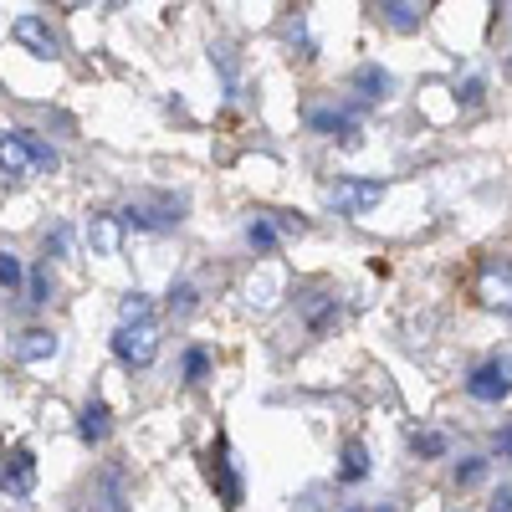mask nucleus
Segmentation results:
<instances>
[{
	"label": "nucleus",
	"instance_id": "obj_1",
	"mask_svg": "<svg viewBox=\"0 0 512 512\" xmlns=\"http://www.w3.org/2000/svg\"><path fill=\"white\" fill-rule=\"evenodd\" d=\"M118 221L123 226H139V231H169V226H180L185 221V195H139V200H128L118 210Z\"/></svg>",
	"mask_w": 512,
	"mask_h": 512
},
{
	"label": "nucleus",
	"instance_id": "obj_2",
	"mask_svg": "<svg viewBox=\"0 0 512 512\" xmlns=\"http://www.w3.org/2000/svg\"><path fill=\"white\" fill-rule=\"evenodd\" d=\"M113 354H118L123 369H149L154 354H159V323H118Z\"/></svg>",
	"mask_w": 512,
	"mask_h": 512
},
{
	"label": "nucleus",
	"instance_id": "obj_3",
	"mask_svg": "<svg viewBox=\"0 0 512 512\" xmlns=\"http://www.w3.org/2000/svg\"><path fill=\"white\" fill-rule=\"evenodd\" d=\"M466 395L482 400V405H497L512 395V354H492L482 359L472 374H466Z\"/></svg>",
	"mask_w": 512,
	"mask_h": 512
},
{
	"label": "nucleus",
	"instance_id": "obj_4",
	"mask_svg": "<svg viewBox=\"0 0 512 512\" xmlns=\"http://www.w3.org/2000/svg\"><path fill=\"white\" fill-rule=\"evenodd\" d=\"M205 477H210V487H216V497L226 502V512H236V507H241L246 487H241V472H236V461H231L226 436H216V446L205 451Z\"/></svg>",
	"mask_w": 512,
	"mask_h": 512
},
{
	"label": "nucleus",
	"instance_id": "obj_5",
	"mask_svg": "<svg viewBox=\"0 0 512 512\" xmlns=\"http://www.w3.org/2000/svg\"><path fill=\"white\" fill-rule=\"evenodd\" d=\"M472 292H477V303H482V308H502V313H512V262H502V256H487V262L477 267Z\"/></svg>",
	"mask_w": 512,
	"mask_h": 512
},
{
	"label": "nucleus",
	"instance_id": "obj_6",
	"mask_svg": "<svg viewBox=\"0 0 512 512\" xmlns=\"http://www.w3.org/2000/svg\"><path fill=\"white\" fill-rule=\"evenodd\" d=\"M379 195H384V185H374V180H338L328 190V205L338 216H364L369 205H379Z\"/></svg>",
	"mask_w": 512,
	"mask_h": 512
},
{
	"label": "nucleus",
	"instance_id": "obj_7",
	"mask_svg": "<svg viewBox=\"0 0 512 512\" xmlns=\"http://www.w3.org/2000/svg\"><path fill=\"white\" fill-rule=\"evenodd\" d=\"M338 323H344V303H338L333 292L303 297V328H308V338H328Z\"/></svg>",
	"mask_w": 512,
	"mask_h": 512
},
{
	"label": "nucleus",
	"instance_id": "obj_8",
	"mask_svg": "<svg viewBox=\"0 0 512 512\" xmlns=\"http://www.w3.org/2000/svg\"><path fill=\"white\" fill-rule=\"evenodd\" d=\"M11 36L21 41V47H31L36 57H62V41H57L52 21H41V16H21V21L11 26Z\"/></svg>",
	"mask_w": 512,
	"mask_h": 512
},
{
	"label": "nucleus",
	"instance_id": "obj_9",
	"mask_svg": "<svg viewBox=\"0 0 512 512\" xmlns=\"http://www.w3.org/2000/svg\"><path fill=\"white\" fill-rule=\"evenodd\" d=\"M31 169H36V159H31V149L21 139V128H0V175H6V180H26Z\"/></svg>",
	"mask_w": 512,
	"mask_h": 512
},
{
	"label": "nucleus",
	"instance_id": "obj_10",
	"mask_svg": "<svg viewBox=\"0 0 512 512\" xmlns=\"http://www.w3.org/2000/svg\"><path fill=\"white\" fill-rule=\"evenodd\" d=\"M0 487H6L11 497H31V487H36V461H31V446H16V451L6 456Z\"/></svg>",
	"mask_w": 512,
	"mask_h": 512
},
{
	"label": "nucleus",
	"instance_id": "obj_11",
	"mask_svg": "<svg viewBox=\"0 0 512 512\" xmlns=\"http://www.w3.org/2000/svg\"><path fill=\"white\" fill-rule=\"evenodd\" d=\"M308 128L323 139H354V113L349 108H308Z\"/></svg>",
	"mask_w": 512,
	"mask_h": 512
},
{
	"label": "nucleus",
	"instance_id": "obj_12",
	"mask_svg": "<svg viewBox=\"0 0 512 512\" xmlns=\"http://www.w3.org/2000/svg\"><path fill=\"white\" fill-rule=\"evenodd\" d=\"M93 502H98V512H123V466H118V461H108L103 472H98Z\"/></svg>",
	"mask_w": 512,
	"mask_h": 512
},
{
	"label": "nucleus",
	"instance_id": "obj_13",
	"mask_svg": "<svg viewBox=\"0 0 512 512\" xmlns=\"http://www.w3.org/2000/svg\"><path fill=\"white\" fill-rule=\"evenodd\" d=\"M57 354V333L52 328H26L16 338V359L21 364H41V359H52Z\"/></svg>",
	"mask_w": 512,
	"mask_h": 512
},
{
	"label": "nucleus",
	"instance_id": "obj_14",
	"mask_svg": "<svg viewBox=\"0 0 512 512\" xmlns=\"http://www.w3.org/2000/svg\"><path fill=\"white\" fill-rule=\"evenodd\" d=\"M77 431H82V441H88V446H103V441H108V431H113V415H108V405H103V400H88V405H82V415H77Z\"/></svg>",
	"mask_w": 512,
	"mask_h": 512
},
{
	"label": "nucleus",
	"instance_id": "obj_15",
	"mask_svg": "<svg viewBox=\"0 0 512 512\" xmlns=\"http://www.w3.org/2000/svg\"><path fill=\"white\" fill-rule=\"evenodd\" d=\"M241 303H246L251 313H267V308L277 303V277H272V272L246 277V282H241Z\"/></svg>",
	"mask_w": 512,
	"mask_h": 512
},
{
	"label": "nucleus",
	"instance_id": "obj_16",
	"mask_svg": "<svg viewBox=\"0 0 512 512\" xmlns=\"http://www.w3.org/2000/svg\"><path fill=\"white\" fill-rule=\"evenodd\" d=\"M384 26L395 31H420L425 26V6H410V0H384V6H374Z\"/></svg>",
	"mask_w": 512,
	"mask_h": 512
},
{
	"label": "nucleus",
	"instance_id": "obj_17",
	"mask_svg": "<svg viewBox=\"0 0 512 512\" xmlns=\"http://www.w3.org/2000/svg\"><path fill=\"white\" fill-rule=\"evenodd\" d=\"M277 241H282V231H277V221H272V216L246 221V246H251L256 256H272V251H277Z\"/></svg>",
	"mask_w": 512,
	"mask_h": 512
},
{
	"label": "nucleus",
	"instance_id": "obj_18",
	"mask_svg": "<svg viewBox=\"0 0 512 512\" xmlns=\"http://www.w3.org/2000/svg\"><path fill=\"white\" fill-rule=\"evenodd\" d=\"M354 88H359L369 103H379V98H390L395 82H390V72H379V67H359V72H354Z\"/></svg>",
	"mask_w": 512,
	"mask_h": 512
},
{
	"label": "nucleus",
	"instance_id": "obj_19",
	"mask_svg": "<svg viewBox=\"0 0 512 512\" xmlns=\"http://www.w3.org/2000/svg\"><path fill=\"white\" fill-rule=\"evenodd\" d=\"M52 287H57V282H52V262L31 267V277H26V292H31V297H26V303H31V308H47V303H52Z\"/></svg>",
	"mask_w": 512,
	"mask_h": 512
},
{
	"label": "nucleus",
	"instance_id": "obj_20",
	"mask_svg": "<svg viewBox=\"0 0 512 512\" xmlns=\"http://www.w3.org/2000/svg\"><path fill=\"white\" fill-rule=\"evenodd\" d=\"M410 451H415L420 461H436V456L451 451V436H446V431H415V436H410Z\"/></svg>",
	"mask_w": 512,
	"mask_h": 512
},
{
	"label": "nucleus",
	"instance_id": "obj_21",
	"mask_svg": "<svg viewBox=\"0 0 512 512\" xmlns=\"http://www.w3.org/2000/svg\"><path fill=\"white\" fill-rule=\"evenodd\" d=\"M180 374H185V384H205L210 379V349L205 344H190L185 359H180Z\"/></svg>",
	"mask_w": 512,
	"mask_h": 512
},
{
	"label": "nucleus",
	"instance_id": "obj_22",
	"mask_svg": "<svg viewBox=\"0 0 512 512\" xmlns=\"http://www.w3.org/2000/svg\"><path fill=\"white\" fill-rule=\"evenodd\" d=\"M364 472H369L364 441H344V466H338V477H344V482H364Z\"/></svg>",
	"mask_w": 512,
	"mask_h": 512
},
{
	"label": "nucleus",
	"instance_id": "obj_23",
	"mask_svg": "<svg viewBox=\"0 0 512 512\" xmlns=\"http://www.w3.org/2000/svg\"><path fill=\"white\" fill-rule=\"evenodd\" d=\"M93 251L98 256H118V216H98L93 221Z\"/></svg>",
	"mask_w": 512,
	"mask_h": 512
},
{
	"label": "nucleus",
	"instance_id": "obj_24",
	"mask_svg": "<svg viewBox=\"0 0 512 512\" xmlns=\"http://www.w3.org/2000/svg\"><path fill=\"white\" fill-rule=\"evenodd\" d=\"M21 139H26V149H31V159H36L41 175H52V169H57V149H52V144H41L31 128H21Z\"/></svg>",
	"mask_w": 512,
	"mask_h": 512
},
{
	"label": "nucleus",
	"instance_id": "obj_25",
	"mask_svg": "<svg viewBox=\"0 0 512 512\" xmlns=\"http://www.w3.org/2000/svg\"><path fill=\"white\" fill-rule=\"evenodd\" d=\"M123 323H154V303L144 292H128L123 297Z\"/></svg>",
	"mask_w": 512,
	"mask_h": 512
},
{
	"label": "nucleus",
	"instance_id": "obj_26",
	"mask_svg": "<svg viewBox=\"0 0 512 512\" xmlns=\"http://www.w3.org/2000/svg\"><path fill=\"white\" fill-rule=\"evenodd\" d=\"M26 282V267H21V256L16 251H0V287L6 292H16Z\"/></svg>",
	"mask_w": 512,
	"mask_h": 512
},
{
	"label": "nucleus",
	"instance_id": "obj_27",
	"mask_svg": "<svg viewBox=\"0 0 512 512\" xmlns=\"http://www.w3.org/2000/svg\"><path fill=\"white\" fill-rule=\"evenodd\" d=\"M482 482H487V461L472 456V461H461V466H456V487H482Z\"/></svg>",
	"mask_w": 512,
	"mask_h": 512
},
{
	"label": "nucleus",
	"instance_id": "obj_28",
	"mask_svg": "<svg viewBox=\"0 0 512 512\" xmlns=\"http://www.w3.org/2000/svg\"><path fill=\"white\" fill-rule=\"evenodd\" d=\"M169 313H175V318H190L195 313V287L190 282H180L175 292H169Z\"/></svg>",
	"mask_w": 512,
	"mask_h": 512
},
{
	"label": "nucleus",
	"instance_id": "obj_29",
	"mask_svg": "<svg viewBox=\"0 0 512 512\" xmlns=\"http://www.w3.org/2000/svg\"><path fill=\"white\" fill-rule=\"evenodd\" d=\"M67 241H72L67 231H52V236H47V256H67Z\"/></svg>",
	"mask_w": 512,
	"mask_h": 512
},
{
	"label": "nucleus",
	"instance_id": "obj_30",
	"mask_svg": "<svg viewBox=\"0 0 512 512\" xmlns=\"http://www.w3.org/2000/svg\"><path fill=\"white\" fill-rule=\"evenodd\" d=\"M487 512H512V487H502L497 497H492V507Z\"/></svg>",
	"mask_w": 512,
	"mask_h": 512
},
{
	"label": "nucleus",
	"instance_id": "obj_31",
	"mask_svg": "<svg viewBox=\"0 0 512 512\" xmlns=\"http://www.w3.org/2000/svg\"><path fill=\"white\" fill-rule=\"evenodd\" d=\"M497 446H502V451H507V461H512V425H507V431L497 436Z\"/></svg>",
	"mask_w": 512,
	"mask_h": 512
},
{
	"label": "nucleus",
	"instance_id": "obj_32",
	"mask_svg": "<svg viewBox=\"0 0 512 512\" xmlns=\"http://www.w3.org/2000/svg\"><path fill=\"white\" fill-rule=\"evenodd\" d=\"M349 512H390V507H349Z\"/></svg>",
	"mask_w": 512,
	"mask_h": 512
}]
</instances>
